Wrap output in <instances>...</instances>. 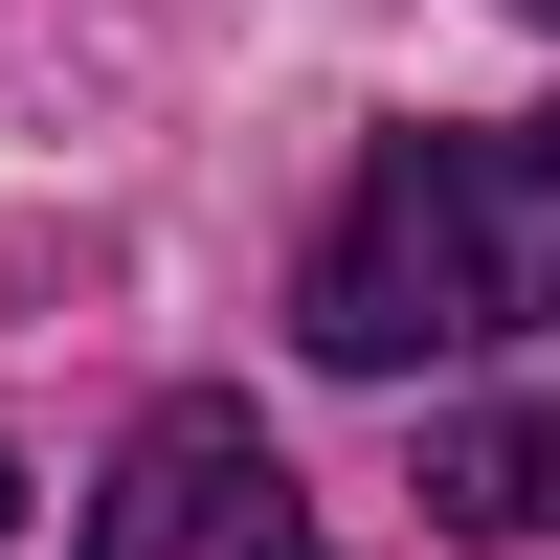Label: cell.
Listing matches in <instances>:
<instances>
[{
  "label": "cell",
  "mask_w": 560,
  "mask_h": 560,
  "mask_svg": "<svg viewBox=\"0 0 560 560\" xmlns=\"http://www.w3.org/2000/svg\"><path fill=\"white\" fill-rule=\"evenodd\" d=\"M560 314V113H493V135H382L359 202L314 224V292L292 337L337 382H427V359H493Z\"/></svg>",
  "instance_id": "6da1fadb"
},
{
  "label": "cell",
  "mask_w": 560,
  "mask_h": 560,
  "mask_svg": "<svg viewBox=\"0 0 560 560\" xmlns=\"http://www.w3.org/2000/svg\"><path fill=\"white\" fill-rule=\"evenodd\" d=\"M90 560H337V538H314L292 448H269L247 404L179 382V404H135V448L90 471Z\"/></svg>",
  "instance_id": "7a4b0ae2"
},
{
  "label": "cell",
  "mask_w": 560,
  "mask_h": 560,
  "mask_svg": "<svg viewBox=\"0 0 560 560\" xmlns=\"http://www.w3.org/2000/svg\"><path fill=\"white\" fill-rule=\"evenodd\" d=\"M538 471H560L538 404H448V427H427V516H448V538H538V516H560Z\"/></svg>",
  "instance_id": "3957f363"
},
{
  "label": "cell",
  "mask_w": 560,
  "mask_h": 560,
  "mask_svg": "<svg viewBox=\"0 0 560 560\" xmlns=\"http://www.w3.org/2000/svg\"><path fill=\"white\" fill-rule=\"evenodd\" d=\"M0 516H23V471H0Z\"/></svg>",
  "instance_id": "277c9868"
},
{
  "label": "cell",
  "mask_w": 560,
  "mask_h": 560,
  "mask_svg": "<svg viewBox=\"0 0 560 560\" xmlns=\"http://www.w3.org/2000/svg\"><path fill=\"white\" fill-rule=\"evenodd\" d=\"M516 23H560V0H516Z\"/></svg>",
  "instance_id": "5b68a950"
}]
</instances>
